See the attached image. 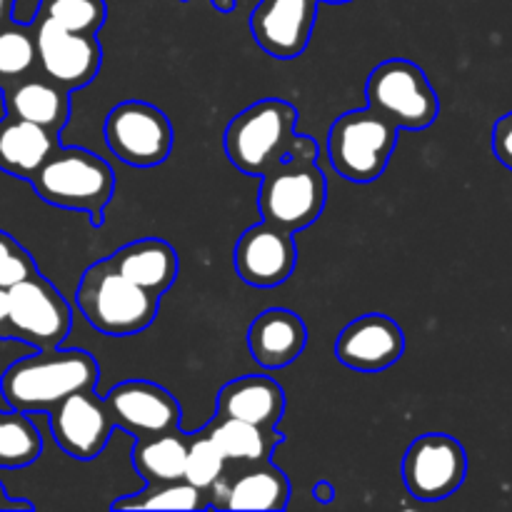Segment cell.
Instances as JSON below:
<instances>
[{
  "instance_id": "cell-1",
  "label": "cell",
  "mask_w": 512,
  "mask_h": 512,
  "mask_svg": "<svg viewBox=\"0 0 512 512\" xmlns=\"http://www.w3.org/2000/svg\"><path fill=\"white\" fill-rule=\"evenodd\" d=\"M98 360L78 348H50L18 360L0 375L5 403L20 413H50L73 393L95 390Z\"/></svg>"
},
{
  "instance_id": "cell-2",
  "label": "cell",
  "mask_w": 512,
  "mask_h": 512,
  "mask_svg": "<svg viewBox=\"0 0 512 512\" xmlns=\"http://www.w3.org/2000/svg\"><path fill=\"white\" fill-rule=\"evenodd\" d=\"M78 308L98 333L128 338L150 328L158 315L160 298L135 285L113 268L110 260L93 263L78 283Z\"/></svg>"
},
{
  "instance_id": "cell-3",
  "label": "cell",
  "mask_w": 512,
  "mask_h": 512,
  "mask_svg": "<svg viewBox=\"0 0 512 512\" xmlns=\"http://www.w3.org/2000/svg\"><path fill=\"white\" fill-rule=\"evenodd\" d=\"M298 125L293 103L265 98L248 105L225 128V155L240 173L263 178L288 155V145Z\"/></svg>"
},
{
  "instance_id": "cell-4",
  "label": "cell",
  "mask_w": 512,
  "mask_h": 512,
  "mask_svg": "<svg viewBox=\"0 0 512 512\" xmlns=\"http://www.w3.org/2000/svg\"><path fill=\"white\" fill-rule=\"evenodd\" d=\"M38 198L55 208L88 213L93 225L103 223L115 190L113 168L85 148H58L30 180Z\"/></svg>"
},
{
  "instance_id": "cell-5",
  "label": "cell",
  "mask_w": 512,
  "mask_h": 512,
  "mask_svg": "<svg viewBox=\"0 0 512 512\" xmlns=\"http://www.w3.org/2000/svg\"><path fill=\"white\" fill-rule=\"evenodd\" d=\"M398 130L368 108L343 113L328 133V158L335 173L350 183H373L388 168L398 145Z\"/></svg>"
},
{
  "instance_id": "cell-6",
  "label": "cell",
  "mask_w": 512,
  "mask_h": 512,
  "mask_svg": "<svg viewBox=\"0 0 512 512\" xmlns=\"http://www.w3.org/2000/svg\"><path fill=\"white\" fill-rule=\"evenodd\" d=\"M365 98L370 108L400 130L430 128L440 113L438 93L413 60L393 58L373 68L365 83Z\"/></svg>"
},
{
  "instance_id": "cell-7",
  "label": "cell",
  "mask_w": 512,
  "mask_h": 512,
  "mask_svg": "<svg viewBox=\"0 0 512 512\" xmlns=\"http://www.w3.org/2000/svg\"><path fill=\"white\" fill-rule=\"evenodd\" d=\"M260 180L258 208L268 223L298 233L323 215L328 183L318 163L283 160Z\"/></svg>"
},
{
  "instance_id": "cell-8",
  "label": "cell",
  "mask_w": 512,
  "mask_h": 512,
  "mask_svg": "<svg viewBox=\"0 0 512 512\" xmlns=\"http://www.w3.org/2000/svg\"><path fill=\"white\" fill-rule=\"evenodd\" d=\"M105 143L125 165L153 168L168 160L173 150V125L158 105L125 100L105 118Z\"/></svg>"
},
{
  "instance_id": "cell-9",
  "label": "cell",
  "mask_w": 512,
  "mask_h": 512,
  "mask_svg": "<svg viewBox=\"0 0 512 512\" xmlns=\"http://www.w3.org/2000/svg\"><path fill=\"white\" fill-rule=\"evenodd\" d=\"M10 320L8 338L23 340L38 350L60 348L73 325V313L50 280L35 273L8 288Z\"/></svg>"
},
{
  "instance_id": "cell-10",
  "label": "cell",
  "mask_w": 512,
  "mask_h": 512,
  "mask_svg": "<svg viewBox=\"0 0 512 512\" xmlns=\"http://www.w3.org/2000/svg\"><path fill=\"white\" fill-rule=\"evenodd\" d=\"M468 475V453L445 433H425L408 445L403 483L415 500L438 503L458 493Z\"/></svg>"
},
{
  "instance_id": "cell-11",
  "label": "cell",
  "mask_w": 512,
  "mask_h": 512,
  "mask_svg": "<svg viewBox=\"0 0 512 512\" xmlns=\"http://www.w3.org/2000/svg\"><path fill=\"white\" fill-rule=\"evenodd\" d=\"M33 28L38 40V70L45 78L68 90H78L98 75L103 63L98 35L73 33L40 15H35Z\"/></svg>"
},
{
  "instance_id": "cell-12",
  "label": "cell",
  "mask_w": 512,
  "mask_h": 512,
  "mask_svg": "<svg viewBox=\"0 0 512 512\" xmlns=\"http://www.w3.org/2000/svg\"><path fill=\"white\" fill-rule=\"evenodd\" d=\"M50 433L63 453L75 460H93L108 445L115 420L105 398L100 400L93 390L73 393L48 413Z\"/></svg>"
},
{
  "instance_id": "cell-13",
  "label": "cell",
  "mask_w": 512,
  "mask_h": 512,
  "mask_svg": "<svg viewBox=\"0 0 512 512\" xmlns=\"http://www.w3.org/2000/svg\"><path fill=\"white\" fill-rule=\"evenodd\" d=\"M298 263L293 233L260 220L238 238L233 253L235 273L253 288H275L293 275Z\"/></svg>"
},
{
  "instance_id": "cell-14",
  "label": "cell",
  "mask_w": 512,
  "mask_h": 512,
  "mask_svg": "<svg viewBox=\"0 0 512 512\" xmlns=\"http://www.w3.org/2000/svg\"><path fill=\"white\" fill-rule=\"evenodd\" d=\"M105 403L115 425L135 440L180 428V415H183L180 403L163 385L150 380H125L115 385L105 395Z\"/></svg>"
},
{
  "instance_id": "cell-15",
  "label": "cell",
  "mask_w": 512,
  "mask_h": 512,
  "mask_svg": "<svg viewBox=\"0 0 512 512\" xmlns=\"http://www.w3.org/2000/svg\"><path fill=\"white\" fill-rule=\"evenodd\" d=\"M405 353V333L393 318L368 313L350 320L335 340V358L358 373H383Z\"/></svg>"
},
{
  "instance_id": "cell-16",
  "label": "cell",
  "mask_w": 512,
  "mask_h": 512,
  "mask_svg": "<svg viewBox=\"0 0 512 512\" xmlns=\"http://www.w3.org/2000/svg\"><path fill=\"white\" fill-rule=\"evenodd\" d=\"M318 3L320 0H260L250 15L255 43L270 58H300L313 35Z\"/></svg>"
},
{
  "instance_id": "cell-17",
  "label": "cell",
  "mask_w": 512,
  "mask_h": 512,
  "mask_svg": "<svg viewBox=\"0 0 512 512\" xmlns=\"http://www.w3.org/2000/svg\"><path fill=\"white\" fill-rule=\"evenodd\" d=\"M210 505L225 510H285L290 500L288 475L268 463H255V468L240 475L218 480L210 490Z\"/></svg>"
},
{
  "instance_id": "cell-18",
  "label": "cell",
  "mask_w": 512,
  "mask_h": 512,
  "mask_svg": "<svg viewBox=\"0 0 512 512\" xmlns=\"http://www.w3.org/2000/svg\"><path fill=\"white\" fill-rule=\"evenodd\" d=\"M308 328L303 318L288 308H268L248 328V350L265 370L288 368L303 355Z\"/></svg>"
},
{
  "instance_id": "cell-19",
  "label": "cell",
  "mask_w": 512,
  "mask_h": 512,
  "mask_svg": "<svg viewBox=\"0 0 512 512\" xmlns=\"http://www.w3.org/2000/svg\"><path fill=\"white\" fill-rule=\"evenodd\" d=\"M58 148V133L43 125L15 115L0 120V170L13 178L33 180Z\"/></svg>"
},
{
  "instance_id": "cell-20",
  "label": "cell",
  "mask_w": 512,
  "mask_h": 512,
  "mask_svg": "<svg viewBox=\"0 0 512 512\" xmlns=\"http://www.w3.org/2000/svg\"><path fill=\"white\" fill-rule=\"evenodd\" d=\"M218 413L260 428H275L285 415V390L268 375H243L220 388Z\"/></svg>"
},
{
  "instance_id": "cell-21",
  "label": "cell",
  "mask_w": 512,
  "mask_h": 512,
  "mask_svg": "<svg viewBox=\"0 0 512 512\" xmlns=\"http://www.w3.org/2000/svg\"><path fill=\"white\" fill-rule=\"evenodd\" d=\"M5 113L60 133L70 118V90L43 73H33L3 88Z\"/></svg>"
},
{
  "instance_id": "cell-22",
  "label": "cell",
  "mask_w": 512,
  "mask_h": 512,
  "mask_svg": "<svg viewBox=\"0 0 512 512\" xmlns=\"http://www.w3.org/2000/svg\"><path fill=\"white\" fill-rule=\"evenodd\" d=\"M108 260L118 273H123L125 278H130L135 285L158 295V298L173 288L180 270V260L173 245L158 238L133 240V243L115 250Z\"/></svg>"
},
{
  "instance_id": "cell-23",
  "label": "cell",
  "mask_w": 512,
  "mask_h": 512,
  "mask_svg": "<svg viewBox=\"0 0 512 512\" xmlns=\"http://www.w3.org/2000/svg\"><path fill=\"white\" fill-rule=\"evenodd\" d=\"M203 430L213 438L228 463H268L273 450L283 443V435L275 433V428H260L220 413H215Z\"/></svg>"
},
{
  "instance_id": "cell-24",
  "label": "cell",
  "mask_w": 512,
  "mask_h": 512,
  "mask_svg": "<svg viewBox=\"0 0 512 512\" xmlns=\"http://www.w3.org/2000/svg\"><path fill=\"white\" fill-rule=\"evenodd\" d=\"M190 435L170 430V433L153 435V438L135 440L130 453L133 468L148 485L175 483L185 478V460H188Z\"/></svg>"
},
{
  "instance_id": "cell-25",
  "label": "cell",
  "mask_w": 512,
  "mask_h": 512,
  "mask_svg": "<svg viewBox=\"0 0 512 512\" xmlns=\"http://www.w3.org/2000/svg\"><path fill=\"white\" fill-rule=\"evenodd\" d=\"M38 73V40L33 23L10 20L0 28V90Z\"/></svg>"
},
{
  "instance_id": "cell-26",
  "label": "cell",
  "mask_w": 512,
  "mask_h": 512,
  "mask_svg": "<svg viewBox=\"0 0 512 512\" xmlns=\"http://www.w3.org/2000/svg\"><path fill=\"white\" fill-rule=\"evenodd\" d=\"M113 510H203L210 508V498L205 490L195 488L188 480L175 483L148 485L143 493L125 495L113 500Z\"/></svg>"
},
{
  "instance_id": "cell-27",
  "label": "cell",
  "mask_w": 512,
  "mask_h": 512,
  "mask_svg": "<svg viewBox=\"0 0 512 512\" xmlns=\"http://www.w3.org/2000/svg\"><path fill=\"white\" fill-rule=\"evenodd\" d=\"M43 450V438L28 413H0V468H25Z\"/></svg>"
},
{
  "instance_id": "cell-28",
  "label": "cell",
  "mask_w": 512,
  "mask_h": 512,
  "mask_svg": "<svg viewBox=\"0 0 512 512\" xmlns=\"http://www.w3.org/2000/svg\"><path fill=\"white\" fill-rule=\"evenodd\" d=\"M35 15L53 20L73 33L98 35L108 18V5L105 0H40Z\"/></svg>"
},
{
  "instance_id": "cell-29",
  "label": "cell",
  "mask_w": 512,
  "mask_h": 512,
  "mask_svg": "<svg viewBox=\"0 0 512 512\" xmlns=\"http://www.w3.org/2000/svg\"><path fill=\"white\" fill-rule=\"evenodd\" d=\"M225 465H228V458L220 453V448L205 430L190 435L188 460H185V480L188 483L210 495V490L225 475Z\"/></svg>"
},
{
  "instance_id": "cell-30",
  "label": "cell",
  "mask_w": 512,
  "mask_h": 512,
  "mask_svg": "<svg viewBox=\"0 0 512 512\" xmlns=\"http://www.w3.org/2000/svg\"><path fill=\"white\" fill-rule=\"evenodd\" d=\"M35 273H38V268H35V260L30 258L28 250L13 235L0 230V288H13Z\"/></svg>"
},
{
  "instance_id": "cell-31",
  "label": "cell",
  "mask_w": 512,
  "mask_h": 512,
  "mask_svg": "<svg viewBox=\"0 0 512 512\" xmlns=\"http://www.w3.org/2000/svg\"><path fill=\"white\" fill-rule=\"evenodd\" d=\"M493 153L505 168L512 170V110L495 123L493 128Z\"/></svg>"
},
{
  "instance_id": "cell-32",
  "label": "cell",
  "mask_w": 512,
  "mask_h": 512,
  "mask_svg": "<svg viewBox=\"0 0 512 512\" xmlns=\"http://www.w3.org/2000/svg\"><path fill=\"white\" fill-rule=\"evenodd\" d=\"M318 155H320V148L313 138L295 133L288 145V155H285V160H295V163H318Z\"/></svg>"
},
{
  "instance_id": "cell-33",
  "label": "cell",
  "mask_w": 512,
  "mask_h": 512,
  "mask_svg": "<svg viewBox=\"0 0 512 512\" xmlns=\"http://www.w3.org/2000/svg\"><path fill=\"white\" fill-rule=\"evenodd\" d=\"M8 320H10V295H8V288H0V338H8Z\"/></svg>"
},
{
  "instance_id": "cell-34",
  "label": "cell",
  "mask_w": 512,
  "mask_h": 512,
  "mask_svg": "<svg viewBox=\"0 0 512 512\" xmlns=\"http://www.w3.org/2000/svg\"><path fill=\"white\" fill-rule=\"evenodd\" d=\"M313 498L318 500V503H333V498H335L333 483H328V480H320V483H315Z\"/></svg>"
},
{
  "instance_id": "cell-35",
  "label": "cell",
  "mask_w": 512,
  "mask_h": 512,
  "mask_svg": "<svg viewBox=\"0 0 512 512\" xmlns=\"http://www.w3.org/2000/svg\"><path fill=\"white\" fill-rule=\"evenodd\" d=\"M0 510H33V503H28V500H10L3 483H0Z\"/></svg>"
},
{
  "instance_id": "cell-36",
  "label": "cell",
  "mask_w": 512,
  "mask_h": 512,
  "mask_svg": "<svg viewBox=\"0 0 512 512\" xmlns=\"http://www.w3.org/2000/svg\"><path fill=\"white\" fill-rule=\"evenodd\" d=\"M13 5L15 0H0V28L13 20Z\"/></svg>"
},
{
  "instance_id": "cell-37",
  "label": "cell",
  "mask_w": 512,
  "mask_h": 512,
  "mask_svg": "<svg viewBox=\"0 0 512 512\" xmlns=\"http://www.w3.org/2000/svg\"><path fill=\"white\" fill-rule=\"evenodd\" d=\"M210 3H213V8L220 10V13H233L238 0H210Z\"/></svg>"
},
{
  "instance_id": "cell-38",
  "label": "cell",
  "mask_w": 512,
  "mask_h": 512,
  "mask_svg": "<svg viewBox=\"0 0 512 512\" xmlns=\"http://www.w3.org/2000/svg\"><path fill=\"white\" fill-rule=\"evenodd\" d=\"M320 3H330V5H343V3H353V0H320Z\"/></svg>"
}]
</instances>
